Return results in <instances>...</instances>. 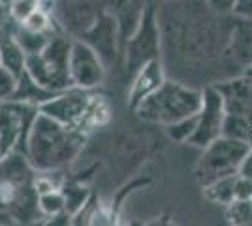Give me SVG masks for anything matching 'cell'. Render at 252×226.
I'll return each mask as SVG.
<instances>
[{"mask_svg":"<svg viewBox=\"0 0 252 226\" xmlns=\"http://www.w3.org/2000/svg\"><path fill=\"white\" fill-rule=\"evenodd\" d=\"M196 123H198L196 115L181 119L177 123L168 125V127H166V132H168V136L173 141L185 143V141H190V138H192V134H194V130H196Z\"/></svg>","mask_w":252,"mask_h":226,"instance_id":"obj_21","label":"cell"},{"mask_svg":"<svg viewBox=\"0 0 252 226\" xmlns=\"http://www.w3.org/2000/svg\"><path fill=\"white\" fill-rule=\"evenodd\" d=\"M21 25L27 27V29H31V31H36V32H53L51 17H49V13L43 10L42 6L32 11Z\"/></svg>","mask_w":252,"mask_h":226,"instance_id":"obj_23","label":"cell"},{"mask_svg":"<svg viewBox=\"0 0 252 226\" xmlns=\"http://www.w3.org/2000/svg\"><path fill=\"white\" fill-rule=\"evenodd\" d=\"M15 36L21 43V47L25 49L27 55L32 53H40L43 47L49 43L53 32H36V31H31L27 27H23L21 23L15 25Z\"/></svg>","mask_w":252,"mask_h":226,"instance_id":"obj_17","label":"cell"},{"mask_svg":"<svg viewBox=\"0 0 252 226\" xmlns=\"http://www.w3.org/2000/svg\"><path fill=\"white\" fill-rule=\"evenodd\" d=\"M235 198L239 200H247L252 198V179L245 177V175H237V181H235Z\"/></svg>","mask_w":252,"mask_h":226,"instance_id":"obj_24","label":"cell"},{"mask_svg":"<svg viewBox=\"0 0 252 226\" xmlns=\"http://www.w3.org/2000/svg\"><path fill=\"white\" fill-rule=\"evenodd\" d=\"M70 38L63 34H53L49 43L40 53L27 55V74L43 87L45 91L59 93L68 87H72L70 79V49H72Z\"/></svg>","mask_w":252,"mask_h":226,"instance_id":"obj_4","label":"cell"},{"mask_svg":"<svg viewBox=\"0 0 252 226\" xmlns=\"http://www.w3.org/2000/svg\"><path fill=\"white\" fill-rule=\"evenodd\" d=\"M207 6H209L215 13L226 15V13H233V11H235L237 0H207Z\"/></svg>","mask_w":252,"mask_h":226,"instance_id":"obj_25","label":"cell"},{"mask_svg":"<svg viewBox=\"0 0 252 226\" xmlns=\"http://www.w3.org/2000/svg\"><path fill=\"white\" fill-rule=\"evenodd\" d=\"M196 119H198L196 130L189 143L203 149L217 138H220L222 130H224V119H226L224 98L215 85L203 89V104L200 111L196 113Z\"/></svg>","mask_w":252,"mask_h":226,"instance_id":"obj_10","label":"cell"},{"mask_svg":"<svg viewBox=\"0 0 252 226\" xmlns=\"http://www.w3.org/2000/svg\"><path fill=\"white\" fill-rule=\"evenodd\" d=\"M93 98H94L93 91L72 85L64 91L55 93L49 100L42 102L40 111L63 125L75 127L89 134L87 121H89V113H91V106H93Z\"/></svg>","mask_w":252,"mask_h":226,"instance_id":"obj_7","label":"cell"},{"mask_svg":"<svg viewBox=\"0 0 252 226\" xmlns=\"http://www.w3.org/2000/svg\"><path fill=\"white\" fill-rule=\"evenodd\" d=\"M153 6L151 0H117L113 4V15H115L117 27H119V42L121 49L141 25L145 11Z\"/></svg>","mask_w":252,"mask_h":226,"instance_id":"obj_14","label":"cell"},{"mask_svg":"<svg viewBox=\"0 0 252 226\" xmlns=\"http://www.w3.org/2000/svg\"><path fill=\"white\" fill-rule=\"evenodd\" d=\"M89 134L38 113L25 143V157L36 172H61L81 155Z\"/></svg>","mask_w":252,"mask_h":226,"instance_id":"obj_1","label":"cell"},{"mask_svg":"<svg viewBox=\"0 0 252 226\" xmlns=\"http://www.w3.org/2000/svg\"><path fill=\"white\" fill-rule=\"evenodd\" d=\"M34 175L23 153H10L0 161V219L25 223L40 213Z\"/></svg>","mask_w":252,"mask_h":226,"instance_id":"obj_2","label":"cell"},{"mask_svg":"<svg viewBox=\"0 0 252 226\" xmlns=\"http://www.w3.org/2000/svg\"><path fill=\"white\" fill-rule=\"evenodd\" d=\"M40 113V106L21 100H6L0 102V145L4 155L23 153L29 132L36 115Z\"/></svg>","mask_w":252,"mask_h":226,"instance_id":"obj_6","label":"cell"},{"mask_svg":"<svg viewBox=\"0 0 252 226\" xmlns=\"http://www.w3.org/2000/svg\"><path fill=\"white\" fill-rule=\"evenodd\" d=\"M239 173L245 175V177H249V179H252V147H251V151H249V155L245 157V161H243L241 168H239Z\"/></svg>","mask_w":252,"mask_h":226,"instance_id":"obj_27","label":"cell"},{"mask_svg":"<svg viewBox=\"0 0 252 226\" xmlns=\"http://www.w3.org/2000/svg\"><path fill=\"white\" fill-rule=\"evenodd\" d=\"M70 79L72 85L93 91L105 79V63L91 43L74 38L70 49Z\"/></svg>","mask_w":252,"mask_h":226,"instance_id":"obj_9","label":"cell"},{"mask_svg":"<svg viewBox=\"0 0 252 226\" xmlns=\"http://www.w3.org/2000/svg\"><path fill=\"white\" fill-rule=\"evenodd\" d=\"M81 40L91 43L100 57L104 59V63H111L115 59L117 49H121V42H119V27H117L115 15L113 11H104L96 23L83 34L79 36Z\"/></svg>","mask_w":252,"mask_h":226,"instance_id":"obj_12","label":"cell"},{"mask_svg":"<svg viewBox=\"0 0 252 226\" xmlns=\"http://www.w3.org/2000/svg\"><path fill=\"white\" fill-rule=\"evenodd\" d=\"M164 81H166V77H164V68H162L160 59H153V61L145 63L134 74L132 85H130V91H128V104H130V108L136 109Z\"/></svg>","mask_w":252,"mask_h":226,"instance_id":"obj_13","label":"cell"},{"mask_svg":"<svg viewBox=\"0 0 252 226\" xmlns=\"http://www.w3.org/2000/svg\"><path fill=\"white\" fill-rule=\"evenodd\" d=\"M239 173H231L224 175L220 179L213 181V183L203 187V196L213 202V204H224L228 205L235 200V181H237Z\"/></svg>","mask_w":252,"mask_h":226,"instance_id":"obj_16","label":"cell"},{"mask_svg":"<svg viewBox=\"0 0 252 226\" xmlns=\"http://www.w3.org/2000/svg\"><path fill=\"white\" fill-rule=\"evenodd\" d=\"M228 219L231 225L252 226V198H235L231 204H228Z\"/></svg>","mask_w":252,"mask_h":226,"instance_id":"obj_20","label":"cell"},{"mask_svg":"<svg viewBox=\"0 0 252 226\" xmlns=\"http://www.w3.org/2000/svg\"><path fill=\"white\" fill-rule=\"evenodd\" d=\"M19 87V75H15L6 66L0 65V102L11 100Z\"/></svg>","mask_w":252,"mask_h":226,"instance_id":"obj_22","label":"cell"},{"mask_svg":"<svg viewBox=\"0 0 252 226\" xmlns=\"http://www.w3.org/2000/svg\"><path fill=\"white\" fill-rule=\"evenodd\" d=\"M203 104V91H196L173 79H166L153 95H149L136 113L147 123H157L168 127L181 119L192 117L200 111Z\"/></svg>","mask_w":252,"mask_h":226,"instance_id":"obj_3","label":"cell"},{"mask_svg":"<svg viewBox=\"0 0 252 226\" xmlns=\"http://www.w3.org/2000/svg\"><path fill=\"white\" fill-rule=\"evenodd\" d=\"M233 13L241 19L252 21V0H237V6H235Z\"/></svg>","mask_w":252,"mask_h":226,"instance_id":"obj_26","label":"cell"},{"mask_svg":"<svg viewBox=\"0 0 252 226\" xmlns=\"http://www.w3.org/2000/svg\"><path fill=\"white\" fill-rule=\"evenodd\" d=\"M222 136H228V138H235V140H243V141H247V143H252V121L249 117H245V115L226 113Z\"/></svg>","mask_w":252,"mask_h":226,"instance_id":"obj_18","label":"cell"},{"mask_svg":"<svg viewBox=\"0 0 252 226\" xmlns=\"http://www.w3.org/2000/svg\"><path fill=\"white\" fill-rule=\"evenodd\" d=\"M251 147L252 143L228 136H220L207 147H203V155L196 168V175L201 187L213 183L224 175L239 173V168Z\"/></svg>","mask_w":252,"mask_h":226,"instance_id":"obj_5","label":"cell"},{"mask_svg":"<svg viewBox=\"0 0 252 226\" xmlns=\"http://www.w3.org/2000/svg\"><path fill=\"white\" fill-rule=\"evenodd\" d=\"M121 51L125 53L126 59V72L132 75L145 63L160 59V27L155 4L145 11L141 25L137 27L134 36L123 45Z\"/></svg>","mask_w":252,"mask_h":226,"instance_id":"obj_8","label":"cell"},{"mask_svg":"<svg viewBox=\"0 0 252 226\" xmlns=\"http://www.w3.org/2000/svg\"><path fill=\"white\" fill-rule=\"evenodd\" d=\"M38 209L43 217H59L66 211V196L61 189H53L47 193L38 194Z\"/></svg>","mask_w":252,"mask_h":226,"instance_id":"obj_19","label":"cell"},{"mask_svg":"<svg viewBox=\"0 0 252 226\" xmlns=\"http://www.w3.org/2000/svg\"><path fill=\"white\" fill-rule=\"evenodd\" d=\"M4 157H6V155H4V151H2V145H0V161H2Z\"/></svg>","mask_w":252,"mask_h":226,"instance_id":"obj_29","label":"cell"},{"mask_svg":"<svg viewBox=\"0 0 252 226\" xmlns=\"http://www.w3.org/2000/svg\"><path fill=\"white\" fill-rule=\"evenodd\" d=\"M215 87L224 98L226 113L245 115L252 121V65L247 66L239 77L217 83Z\"/></svg>","mask_w":252,"mask_h":226,"instance_id":"obj_11","label":"cell"},{"mask_svg":"<svg viewBox=\"0 0 252 226\" xmlns=\"http://www.w3.org/2000/svg\"><path fill=\"white\" fill-rule=\"evenodd\" d=\"M15 25L17 21L0 27V65L21 77L27 70V53L15 36Z\"/></svg>","mask_w":252,"mask_h":226,"instance_id":"obj_15","label":"cell"},{"mask_svg":"<svg viewBox=\"0 0 252 226\" xmlns=\"http://www.w3.org/2000/svg\"><path fill=\"white\" fill-rule=\"evenodd\" d=\"M27 2H31V4H34V6H42L43 0H27Z\"/></svg>","mask_w":252,"mask_h":226,"instance_id":"obj_28","label":"cell"}]
</instances>
